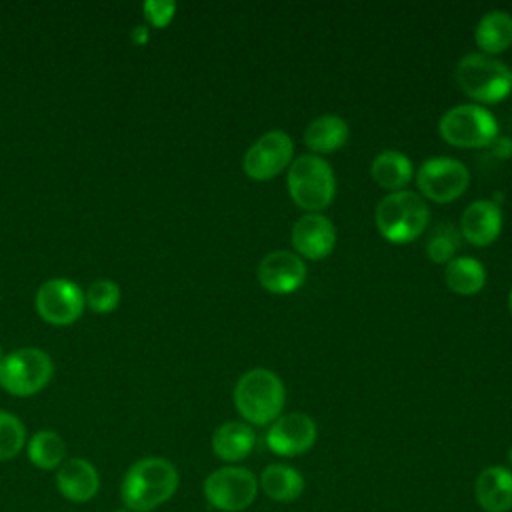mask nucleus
I'll return each mask as SVG.
<instances>
[{
    "label": "nucleus",
    "mask_w": 512,
    "mask_h": 512,
    "mask_svg": "<svg viewBox=\"0 0 512 512\" xmlns=\"http://www.w3.org/2000/svg\"><path fill=\"white\" fill-rule=\"evenodd\" d=\"M178 484L180 474L170 460L146 456L126 470L120 498L128 512H152L176 494Z\"/></svg>",
    "instance_id": "f257e3e1"
},
{
    "label": "nucleus",
    "mask_w": 512,
    "mask_h": 512,
    "mask_svg": "<svg viewBox=\"0 0 512 512\" xmlns=\"http://www.w3.org/2000/svg\"><path fill=\"white\" fill-rule=\"evenodd\" d=\"M286 392L282 380L266 368L244 372L234 386V406L238 414L254 426L272 424L284 408Z\"/></svg>",
    "instance_id": "f03ea898"
},
{
    "label": "nucleus",
    "mask_w": 512,
    "mask_h": 512,
    "mask_svg": "<svg viewBox=\"0 0 512 512\" xmlns=\"http://www.w3.org/2000/svg\"><path fill=\"white\" fill-rule=\"evenodd\" d=\"M428 218L430 212L426 202L410 190L386 194L374 212L378 232L392 244L416 240L424 232Z\"/></svg>",
    "instance_id": "7ed1b4c3"
},
{
    "label": "nucleus",
    "mask_w": 512,
    "mask_h": 512,
    "mask_svg": "<svg viewBox=\"0 0 512 512\" xmlns=\"http://www.w3.org/2000/svg\"><path fill=\"white\" fill-rule=\"evenodd\" d=\"M460 90L480 104H498L512 92V70L488 56L466 54L454 70Z\"/></svg>",
    "instance_id": "20e7f679"
},
{
    "label": "nucleus",
    "mask_w": 512,
    "mask_h": 512,
    "mask_svg": "<svg viewBox=\"0 0 512 512\" xmlns=\"http://www.w3.org/2000/svg\"><path fill=\"white\" fill-rule=\"evenodd\" d=\"M286 184L294 204L308 212L326 208L336 194L332 166L316 154H302L292 160Z\"/></svg>",
    "instance_id": "39448f33"
},
{
    "label": "nucleus",
    "mask_w": 512,
    "mask_h": 512,
    "mask_svg": "<svg viewBox=\"0 0 512 512\" xmlns=\"http://www.w3.org/2000/svg\"><path fill=\"white\" fill-rule=\"evenodd\" d=\"M54 374L52 358L40 348H20L0 360V386L12 396L40 392Z\"/></svg>",
    "instance_id": "423d86ee"
},
{
    "label": "nucleus",
    "mask_w": 512,
    "mask_h": 512,
    "mask_svg": "<svg viewBox=\"0 0 512 512\" xmlns=\"http://www.w3.org/2000/svg\"><path fill=\"white\" fill-rule=\"evenodd\" d=\"M438 132L444 142L456 148H484L498 134L496 118L482 106L460 104L444 112L438 122Z\"/></svg>",
    "instance_id": "0eeeda50"
},
{
    "label": "nucleus",
    "mask_w": 512,
    "mask_h": 512,
    "mask_svg": "<svg viewBox=\"0 0 512 512\" xmlns=\"http://www.w3.org/2000/svg\"><path fill=\"white\" fill-rule=\"evenodd\" d=\"M258 494L256 476L240 466H224L210 472L204 480L206 502L220 512L246 510Z\"/></svg>",
    "instance_id": "6e6552de"
},
{
    "label": "nucleus",
    "mask_w": 512,
    "mask_h": 512,
    "mask_svg": "<svg viewBox=\"0 0 512 512\" xmlns=\"http://www.w3.org/2000/svg\"><path fill=\"white\" fill-rule=\"evenodd\" d=\"M418 190L432 202H452L470 184L468 168L450 156H432L416 172Z\"/></svg>",
    "instance_id": "1a4fd4ad"
},
{
    "label": "nucleus",
    "mask_w": 512,
    "mask_h": 512,
    "mask_svg": "<svg viewBox=\"0 0 512 512\" xmlns=\"http://www.w3.org/2000/svg\"><path fill=\"white\" fill-rule=\"evenodd\" d=\"M292 154L294 144L290 136L282 130H270L246 150L242 158V170L252 180H272L288 164H292Z\"/></svg>",
    "instance_id": "9d476101"
},
{
    "label": "nucleus",
    "mask_w": 512,
    "mask_h": 512,
    "mask_svg": "<svg viewBox=\"0 0 512 512\" xmlns=\"http://www.w3.org/2000/svg\"><path fill=\"white\" fill-rule=\"evenodd\" d=\"M86 300L80 286L68 278L46 280L36 292V310L40 318L54 326H68L80 318Z\"/></svg>",
    "instance_id": "9b49d317"
},
{
    "label": "nucleus",
    "mask_w": 512,
    "mask_h": 512,
    "mask_svg": "<svg viewBox=\"0 0 512 512\" xmlns=\"http://www.w3.org/2000/svg\"><path fill=\"white\" fill-rule=\"evenodd\" d=\"M316 422L304 412L280 414L266 432V446L280 456H298L316 442Z\"/></svg>",
    "instance_id": "f8f14e48"
},
{
    "label": "nucleus",
    "mask_w": 512,
    "mask_h": 512,
    "mask_svg": "<svg viewBox=\"0 0 512 512\" xmlns=\"http://www.w3.org/2000/svg\"><path fill=\"white\" fill-rule=\"evenodd\" d=\"M258 282L272 294H290L306 280V266L300 256L288 250H276L258 264Z\"/></svg>",
    "instance_id": "ddd939ff"
},
{
    "label": "nucleus",
    "mask_w": 512,
    "mask_h": 512,
    "mask_svg": "<svg viewBox=\"0 0 512 512\" xmlns=\"http://www.w3.org/2000/svg\"><path fill=\"white\" fill-rule=\"evenodd\" d=\"M290 242L300 256L308 260H322L334 250L336 230L326 216L308 212L294 222Z\"/></svg>",
    "instance_id": "4468645a"
},
{
    "label": "nucleus",
    "mask_w": 512,
    "mask_h": 512,
    "mask_svg": "<svg viewBox=\"0 0 512 512\" xmlns=\"http://www.w3.org/2000/svg\"><path fill=\"white\" fill-rule=\"evenodd\" d=\"M58 492L76 504L92 500L100 490V474L86 458H66L56 470Z\"/></svg>",
    "instance_id": "2eb2a0df"
},
{
    "label": "nucleus",
    "mask_w": 512,
    "mask_h": 512,
    "mask_svg": "<svg viewBox=\"0 0 512 512\" xmlns=\"http://www.w3.org/2000/svg\"><path fill=\"white\" fill-rule=\"evenodd\" d=\"M502 230V212L492 200L472 202L460 218V234L472 246L492 244Z\"/></svg>",
    "instance_id": "dca6fc26"
},
{
    "label": "nucleus",
    "mask_w": 512,
    "mask_h": 512,
    "mask_svg": "<svg viewBox=\"0 0 512 512\" xmlns=\"http://www.w3.org/2000/svg\"><path fill=\"white\" fill-rule=\"evenodd\" d=\"M476 500L484 512L512 510V472L504 466H488L476 478Z\"/></svg>",
    "instance_id": "f3484780"
},
{
    "label": "nucleus",
    "mask_w": 512,
    "mask_h": 512,
    "mask_svg": "<svg viewBox=\"0 0 512 512\" xmlns=\"http://www.w3.org/2000/svg\"><path fill=\"white\" fill-rule=\"evenodd\" d=\"M256 444V434L246 422H224L212 434V450L224 462L244 460Z\"/></svg>",
    "instance_id": "a211bd4d"
},
{
    "label": "nucleus",
    "mask_w": 512,
    "mask_h": 512,
    "mask_svg": "<svg viewBox=\"0 0 512 512\" xmlns=\"http://www.w3.org/2000/svg\"><path fill=\"white\" fill-rule=\"evenodd\" d=\"M348 140V124L334 114L314 118L304 130V144L318 156L340 150Z\"/></svg>",
    "instance_id": "6ab92c4d"
},
{
    "label": "nucleus",
    "mask_w": 512,
    "mask_h": 512,
    "mask_svg": "<svg viewBox=\"0 0 512 512\" xmlns=\"http://www.w3.org/2000/svg\"><path fill=\"white\" fill-rule=\"evenodd\" d=\"M258 486L274 502H294L304 492L302 474L286 464H268L258 480Z\"/></svg>",
    "instance_id": "aec40b11"
},
{
    "label": "nucleus",
    "mask_w": 512,
    "mask_h": 512,
    "mask_svg": "<svg viewBox=\"0 0 512 512\" xmlns=\"http://www.w3.org/2000/svg\"><path fill=\"white\" fill-rule=\"evenodd\" d=\"M372 180L390 192H400L412 180L410 158L396 150L380 152L370 166Z\"/></svg>",
    "instance_id": "412c9836"
},
{
    "label": "nucleus",
    "mask_w": 512,
    "mask_h": 512,
    "mask_svg": "<svg viewBox=\"0 0 512 512\" xmlns=\"http://www.w3.org/2000/svg\"><path fill=\"white\" fill-rule=\"evenodd\" d=\"M474 40L482 54H500L512 44V16L504 10L484 14L476 26Z\"/></svg>",
    "instance_id": "4be33fe9"
},
{
    "label": "nucleus",
    "mask_w": 512,
    "mask_h": 512,
    "mask_svg": "<svg viewBox=\"0 0 512 512\" xmlns=\"http://www.w3.org/2000/svg\"><path fill=\"white\" fill-rule=\"evenodd\" d=\"M28 460L40 470H58L66 460V442L54 430H38L26 442Z\"/></svg>",
    "instance_id": "5701e85b"
},
{
    "label": "nucleus",
    "mask_w": 512,
    "mask_h": 512,
    "mask_svg": "<svg viewBox=\"0 0 512 512\" xmlns=\"http://www.w3.org/2000/svg\"><path fill=\"white\" fill-rule=\"evenodd\" d=\"M446 284L452 292L462 294V296H472L478 294L484 288L486 282V272L484 266L468 256H460V258H452L446 264V272H444Z\"/></svg>",
    "instance_id": "b1692460"
},
{
    "label": "nucleus",
    "mask_w": 512,
    "mask_h": 512,
    "mask_svg": "<svg viewBox=\"0 0 512 512\" xmlns=\"http://www.w3.org/2000/svg\"><path fill=\"white\" fill-rule=\"evenodd\" d=\"M26 446V428L18 416L0 410V462L12 460Z\"/></svg>",
    "instance_id": "393cba45"
},
{
    "label": "nucleus",
    "mask_w": 512,
    "mask_h": 512,
    "mask_svg": "<svg viewBox=\"0 0 512 512\" xmlns=\"http://www.w3.org/2000/svg\"><path fill=\"white\" fill-rule=\"evenodd\" d=\"M458 240H460V236H458L456 228L450 222H446V224L434 228V232L428 236L426 254L436 264H444V262L448 264L454 256V250L458 248Z\"/></svg>",
    "instance_id": "a878e982"
},
{
    "label": "nucleus",
    "mask_w": 512,
    "mask_h": 512,
    "mask_svg": "<svg viewBox=\"0 0 512 512\" xmlns=\"http://www.w3.org/2000/svg\"><path fill=\"white\" fill-rule=\"evenodd\" d=\"M84 300H86L90 310H94L98 314H106V312H112L118 306L120 288L112 280H96L88 286V290L84 294Z\"/></svg>",
    "instance_id": "bb28decb"
},
{
    "label": "nucleus",
    "mask_w": 512,
    "mask_h": 512,
    "mask_svg": "<svg viewBox=\"0 0 512 512\" xmlns=\"http://www.w3.org/2000/svg\"><path fill=\"white\" fill-rule=\"evenodd\" d=\"M148 22L156 28H164L172 22L174 12H176V4L170 0H148L142 6Z\"/></svg>",
    "instance_id": "cd10ccee"
},
{
    "label": "nucleus",
    "mask_w": 512,
    "mask_h": 512,
    "mask_svg": "<svg viewBox=\"0 0 512 512\" xmlns=\"http://www.w3.org/2000/svg\"><path fill=\"white\" fill-rule=\"evenodd\" d=\"M132 40L136 44H144L148 40V28L146 26H136L134 32H132Z\"/></svg>",
    "instance_id": "c85d7f7f"
},
{
    "label": "nucleus",
    "mask_w": 512,
    "mask_h": 512,
    "mask_svg": "<svg viewBox=\"0 0 512 512\" xmlns=\"http://www.w3.org/2000/svg\"><path fill=\"white\" fill-rule=\"evenodd\" d=\"M508 308H510V314H512V292H510V298H508Z\"/></svg>",
    "instance_id": "c756f323"
},
{
    "label": "nucleus",
    "mask_w": 512,
    "mask_h": 512,
    "mask_svg": "<svg viewBox=\"0 0 512 512\" xmlns=\"http://www.w3.org/2000/svg\"><path fill=\"white\" fill-rule=\"evenodd\" d=\"M508 458H510V464H512V446H510V452H508Z\"/></svg>",
    "instance_id": "7c9ffc66"
},
{
    "label": "nucleus",
    "mask_w": 512,
    "mask_h": 512,
    "mask_svg": "<svg viewBox=\"0 0 512 512\" xmlns=\"http://www.w3.org/2000/svg\"><path fill=\"white\" fill-rule=\"evenodd\" d=\"M2 358H4V354H2V346H0V360H2Z\"/></svg>",
    "instance_id": "2f4dec72"
},
{
    "label": "nucleus",
    "mask_w": 512,
    "mask_h": 512,
    "mask_svg": "<svg viewBox=\"0 0 512 512\" xmlns=\"http://www.w3.org/2000/svg\"><path fill=\"white\" fill-rule=\"evenodd\" d=\"M116 512H128V510H116Z\"/></svg>",
    "instance_id": "473e14b6"
}]
</instances>
